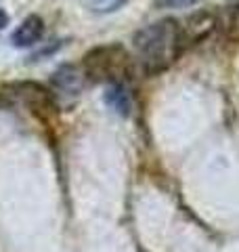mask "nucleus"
Returning a JSON list of instances; mask_svg holds the SVG:
<instances>
[{
    "label": "nucleus",
    "mask_w": 239,
    "mask_h": 252,
    "mask_svg": "<svg viewBox=\"0 0 239 252\" xmlns=\"http://www.w3.org/2000/svg\"><path fill=\"white\" fill-rule=\"evenodd\" d=\"M132 42L141 69L147 76H157L166 72L187 46L180 21L170 17L149 23V26L139 30Z\"/></svg>",
    "instance_id": "obj_1"
},
{
    "label": "nucleus",
    "mask_w": 239,
    "mask_h": 252,
    "mask_svg": "<svg viewBox=\"0 0 239 252\" xmlns=\"http://www.w3.org/2000/svg\"><path fill=\"white\" fill-rule=\"evenodd\" d=\"M82 72L86 80L92 82H124V78H128L130 74V55L122 44L94 46L84 55Z\"/></svg>",
    "instance_id": "obj_2"
},
{
    "label": "nucleus",
    "mask_w": 239,
    "mask_h": 252,
    "mask_svg": "<svg viewBox=\"0 0 239 252\" xmlns=\"http://www.w3.org/2000/svg\"><path fill=\"white\" fill-rule=\"evenodd\" d=\"M51 84L57 94H65V97H76L82 93L86 84V76L82 69H78L76 65H61L59 69H55V74L51 78Z\"/></svg>",
    "instance_id": "obj_3"
},
{
    "label": "nucleus",
    "mask_w": 239,
    "mask_h": 252,
    "mask_svg": "<svg viewBox=\"0 0 239 252\" xmlns=\"http://www.w3.org/2000/svg\"><path fill=\"white\" fill-rule=\"evenodd\" d=\"M11 91L17 99H21L23 103L31 109H55V99L53 93L44 86H40L36 82H17L11 84Z\"/></svg>",
    "instance_id": "obj_4"
},
{
    "label": "nucleus",
    "mask_w": 239,
    "mask_h": 252,
    "mask_svg": "<svg viewBox=\"0 0 239 252\" xmlns=\"http://www.w3.org/2000/svg\"><path fill=\"white\" fill-rule=\"evenodd\" d=\"M44 34V21L38 15H30L21 21V26L13 32V44L23 49V46L36 44Z\"/></svg>",
    "instance_id": "obj_5"
},
{
    "label": "nucleus",
    "mask_w": 239,
    "mask_h": 252,
    "mask_svg": "<svg viewBox=\"0 0 239 252\" xmlns=\"http://www.w3.org/2000/svg\"><path fill=\"white\" fill-rule=\"evenodd\" d=\"M105 103L116 109L120 116H128L130 114V107H132V99H130V93L126 89L124 82H116V84H109L107 91H105Z\"/></svg>",
    "instance_id": "obj_6"
},
{
    "label": "nucleus",
    "mask_w": 239,
    "mask_h": 252,
    "mask_svg": "<svg viewBox=\"0 0 239 252\" xmlns=\"http://www.w3.org/2000/svg\"><path fill=\"white\" fill-rule=\"evenodd\" d=\"M126 0H84V4L94 13H111L118 11Z\"/></svg>",
    "instance_id": "obj_7"
},
{
    "label": "nucleus",
    "mask_w": 239,
    "mask_h": 252,
    "mask_svg": "<svg viewBox=\"0 0 239 252\" xmlns=\"http://www.w3.org/2000/svg\"><path fill=\"white\" fill-rule=\"evenodd\" d=\"M202 0H153L157 9H187V6H195Z\"/></svg>",
    "instance_id": "obj_8"
},
{
    "label": "nucleus",
    "mask_w": 239,
    "mask_h": 252,
    "mask_svg": "<svg viewBox=\"0 0 239 252\" xmlns=\"http://www.w3.org/2000/svg\"><path fill=\"white\" fill-rule=\"evenodd\" d=\"M229 36L233 40H239V4L231 13V19H229Z\"/></svg>",
    "instance_id": "obj_9"
},
{
    "label": "nucleus",
    "mask_w": 239,
    "mask_h": 252,
    "mask_svg": "<svg viewBox=\"0 0 239 252\" xmlns=\"http://www.w3.org/2000/svg\"><path fill=\"white\" fill-rule=\"evenodd\" d=\"M6 23H9V15H6L2 9H0V30H2V28L6 26Z\"/></svg>",
    "instance_id": "obj_10"
}]
</instances>
